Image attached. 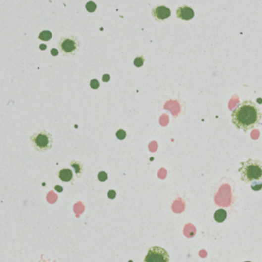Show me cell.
I'll use <instances>...</instances> for the list:
<instances>
[{
    "label": "cell",
    "instance_id": "1",
    "mask_svg": "<svg viewBox=\"0 0 262 262\" xmlns=\"http://www.w3.org/2000/svg\"><path fill=\"white\" fill-rule=\"evenodd\" d=\"M261 121V111L253 101L245 100L232 111V123L241 131L249 132L257 128L260 126Z\"/></svg>",
    "mask_w": 262,
    "mask_h": 262
},
{
    "label": "cell",
    "instance_id": "2",
    "mask_svg": "<svg viewBox=\"0 0 262 262\" xmlns=\"http://www.w3.org/2000/svg\"><path fill=\"white\" fill-rule=\"evenodd\" d=\"M239 173L244 183H252L262 180V162L255 159H248L240 164Z\"/></svg>",
    "mask_w": 262,
    "mask_h": 262
},
{
    "label": "cell",
    "instance_id": "3",
    "mask_svg": "<svg viewBox=\"0 0 262 262\" xmlns=\"http://www.w3.org/2000/svg\"><path fill=\"white\" fill-rule=\"evenodd\" d=\"M30 142L34 150L40 153H45L53 147V136L49 131L41 129L30 136Z\"/></svg>",
    "mask_w": 262,
    "mask_h": 262
},
{
    "label": "cell",
    "instance_id": "4",
    "mask_svg": "<svg viewBox=\"0 0 262 262\" xmlns=\"http://www.w3.org/2000/svg\"><path fill=\"white\" fill-rule=\"evenodd\" d=\"M58 50L64 56H74L80 50V41L74 35L64 36L58 40Z\"/></svg>",
    "mask_w": 262,
    "mask_h": 262
},
{
    "label": "cell",
    "instance_id": "5",
    "mask_svg": "<svg viewBox=\"0 0 262 262\" xmlns=\"http://www.w3.org/2000/svg\"><path fill=\"white\" fill-rule=\"evenodd\" d=\"M143 262H170V254L160 246H152Z\"/></svg>",
    "mask_w": 262,
    "mask_h": 262
},
{
    "label": "cell",
    "instance_id": "6",
    "mask_svg": "<svg viewBox=\"0 0 262 262\" xmlns=\"http://www.w3.org/2000/svg\"><path fill=\"white\" fill-rule=\"evenodd\" d=\"M151 13H152V17L154 19L160 22V21H165V20L170 18L171 10H170V8H168L164 5H157V6L152 8Z\"/></svg>",
    "mask_w": 262,
    "mask_h": 262
},
{
    "label": "cell",
    "instance_id": "7",
    "mask_svg": "<svg viewBox=\"0 0 262 262\" xmlns=\"http://www.w3.org/2000/svg\"><path fill=\"white\" fill-rule=\"evenodd\" d=\"M176 17L181 21H191L195 18V11L188 5H181L176 9Z\"/></svg>",
    "mask_w": 262,
    "mask_h": 262
},
{
    "label": "cell",
    "instance_id": "8",
    "mask_svg": "<svg viewBox=\"0 0 262 262\" xmlns=\"http://www.w3.org/2000/svg\"><path fill=\"white\" fill-rule=\"evenodd\" d=\"M57 175H58V178L61 181H64V182H70L74 178V172H73L72 169H70V168L60 169Z\"/></svg>",
    "mask_w": 262,
    "mask_h": 262
},
{
    "label": "cell",
    "instance_id": "9",
    "mask_svg": "<svg viewBox=\"0 0 262 262\" xmlns=\"http://www.w3.org/2000/svg\"><path fill=\"white\" fill-rule=\"evenodd\" d=\"M70 166L73 169V172H74L75 176L77 178H80L82 176L83 172H84V166H83V164L81 162H79V161L74 160V161H72L70 163Z\"/></svg>",
    "mask_w": 262,
    "mask_h": 262
},
{
    "label": "cell",
    "instance_id": "10",
    "mask_svg": "<svg viewBox=\"0 0 262 262\" xmlns=\"http://www.w3.org/2000/svg\"><path fill=\"white\" fill-rule=\"evenodd\" d=\"M226 217H227V213L222 208L221 209H218L216 212L214 213V219H215V221L218 222V223L224 222L225 219H226Z\"/></svg>",
    "mask_w": 262,
    "mask_h": 262
},
{
    "label": "cell",
    "instance_id": "11",
    "mask_svg": "<svg viewBox=\"0 0 262 262\" xmlns=\"http://www.w3.org/2000/svg\"><path fill=\"white\" fill-rule=\"evenodd\" d=\"M38 37H39V39H41V40L48 41V40L52 39V32H50V31H42V32L39 34Z\"/></svg>",
    "mask_w": 262,
    "mask_h": 262
},
{
    "label": "cell",
    "instance_id": "12",
    "mask_svg": "<svg viewBox=\"0 0 262 262\" xmlns=\"http://www.w3.org/2000/svg\"><path fill=\"white\" fill-rule=\"evenodd\" d=\"M144 63H145V58L143 56H137L134 58L133 60V65L137 68H141L144 66Z\"/></svg>",
    "mask_w": 262,
    "mask_h": 262
},
{
    "label": "cell",
    "instance_id": "13",
    "mask_svg": "<svg viewBox=\"0 0 262 262\" xmlns=\"http://www.w3.org/2000/svg\"><path fill=\"white\" fill-rule=\"evenodd\" d=\"M251 184V189L252 191H255V192H258L260 190H262V180H259V181H254Z\"/></svg>",
    "mask_w": 262,
    "mask_h": 262
},
{
    "label": "cell",
    "instance_id": "14",
    "mask_svg": "<svg viewBox=\"0 0 262 262\" xmlns=\"http://www.w3.org/2000/svg\"><path fill=\"white\" fill-rule=\"evenodd\" d=\"M85 7H86V10L88 12H95L97 9V4L94 1H89L86 3Z\"/></svg>",
    "mask_w": 262,
    "mask_h": 262
},
{
    "label": "cell",
    "instance_id": "15",
    "mask_svg": "<svg viewBox=\"0 0 262 262\" xmlns=\"http://www.w3.org/2000/svg\"><path fill=\"white\" fill-rule=\"evenodd\" d=\"M126 135H127V133H126V131L125 130H123V129H119L117 132H116V136H117V138H118V140H124V138L126 137Z\"/></svg>",
    "mask_w": 262,
    "mask_h": 262
},
{
    "label": "cell",
    "instance_id": "16",
    "mask_svg": "<svg viewBox=\"0 0 262 262\" xmlns=\"http://www.w3.org/2000/svg\"><path fill=\"white\" fill-rule=\"evenodd\" d=\"M98 178H99V180H100L101 182H105V181L107 180V173L105 172V171H101V172H99V174H98Z\"/></svg>",
    "mask_w": 262,
    "mask_h": 262
},
{
    "label": "cell",
    "instance_id": "17",
    "mask_svg": "<svg viewBox=\"0 0 262 262\" xmlns=\"http://www.w3.org/2000/svg\"><path fill=\"white\" fill-rule=\"evenodd\" d=\"M90 87H91L92 89H98V88L100 87V83H99V81H98L97 79H92V80L90 81Z\"/></svg>",
    "mask_w": 262,
    "mask_h": 262
},
{
    "label": "cell",
    "instance_id": "18",
    "mask_svg": "<svg viewBox=\"0 0 262 262\" xmlns=\"http://www.w3.org/2000/svg\"><path fill=\"white\" fill-rule=\"evenodd\" d=\"M107 196H109L110 199H114L116 197V192L115 191H110L109 194H107Z\"/></svg>",
    "mask_w": 262,
    "mask_h": 262
},
{
    "label": "cell",
    "instance_id": "19",
    "mask_svg": "<svg viewBox=\"0 0 262 262\" xmlns=\"http://www.w3.org/2000/svg\"><path fill=\"white\" fill-rule=\"evenodd\" d=\"M103 80H104L105 82H107V81L110 80V76L107 75V74H106V75H104V76H103Z\"/></svg>",
    "mask_w": 262,
    "mask_h": 262
},
{
    "label": "cell",
    "instance_id": "20",
    "mask_svg": "<svg viewBox=\"0 0 262 262\" xmlns=\"http://www.w3.org/2000/svg\"><path fill=\"white\" fill-rule=\"evenodd\" d=\"M55 189H56L57 192H63V188H60V187H58V186L55 187Z\"/></svg>",
    "mask_w": 262,
    "mask_h": 262
},
{
    "label": "cell",
    "instance_id": "21",
    "mask_svg": "<svg viewBox=\"0 0 262 262\" xmlns=\"http://www.w3.org/2000/svg\"><path fill=\"white\" fill-rule=\"evenodd\" d=\"M52 55H53V54L56 55V54H57V53H56V51H55V50H52Z\"/></svg>",
    "mask_w": 262,
    "mask_h": 262
},
{
    "label": "cell",
    "instance_id": "22",
    "mask_svg": "<svg viewBox=\"0 0 262 262\" xmlns=\"http://www.w3.org/2000/svg\"><path fill=\"white\" fill-rule=\"evenodd\" d=\"M241 262H252V261H249V260H247V261H241Z\"/></svg>",
    "mask_w": 262,
    "mask_h": 262
}]
</instances>
